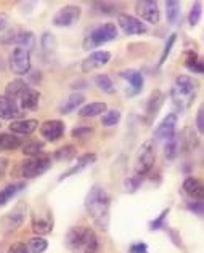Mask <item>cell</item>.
Masks as SVG:
<instances>
[{
    "label": "cell",
    "instance_id": "cell-1",
    "mask_svg": "<svg viewBox=\"0 0 204 253\" xmlns=\"http://www.w3.org/2000/svg\"><path fill=\"white\" fill-rule=\"evenodd\" d=\"M85 210L92 221L98 229L106 231L109 226V211H111V197L108 191L100 184L92 186L85 196Z\"/></svg>",
    "mask_w": 204,
    "mask_h": 253
},
{
    "label": "cell",
    "instance_id": "cell-2",
    "mask_svg": "<svg viewBox=\"0 0 204 253\" xmlns=\"http://www.w3.org/2000/svg\"><path fill=\"white\" fill-rule=\"evenodd\" d=\"M200 90L198 81L190 76H179L170 88V101L177 112H185L193 104Z\"/></svg>",
    "mask_w": 204,
    "mask_h": 253
},
{
    "label": "cell",
    "instance_id": "cell-3",
    "mask_svg": "<svg viewBox=\"0 0 204 253\" xmlns=\"http://www.w3.org/2000/svg\"><path fill=\"white\" fill-rule=\"evenodd\" d=\"M66 247L72 253H97L98 237L94 229L87 226H74L66 234Z\"/></svg>",
    "mask_w": 204,
    "mask_h": 253
},
{
    "label": "cell",
    "instance_id": "cell-4",
    "mask_svg": "<svg viewBox=\"0 0 204 253\" xmlns=\"http://www.w3.org/2000/svg\"><path fill=\"white\" fill-rule=\"evenodd\" d=\"M154 162H156L154 143L153 141H145L140 146V149H138L135 165H134V175L145 178L151 171V169L154 167Z\"/></svg>",
    "mask_w": 204,
    "mask_h": 253
},
{
    "label": "cell",
    "instance_id": "cell-5",
    "mask_svg": "<svg viewBox=\"0 0 204 253\" xmlns=\"http://www.w3.org/2000/svg\"><path fill=\"white\" fill-rule=\"evenodd\" d=\"M0 42L3 45H18L19 48H24L31 51L36 46V37L31 31H26L23 28H10L0 34Z\"/></svg>",
    "mask_w": 204,
    "mask_h": 253
},
{
    "label": "cell",
    "instance_id": "cell-6",
    "mask_svg": "<svg viewBox=\"0 0 204 253\" xmlns=\"http://www.w3.org/2000/svg\"><path fill=\"white\" fill-rule=\"evenodd\" d=\"M117 37V28L114 23H104L98 26L84 39V50H94L103 43H108Z\"/></svg>",
    "mask_w": 204,
    "mask_h": 253
},
{
    "label": "cell",
    "instance_id": "cell-7",
    "mask_svg": "<svg viewBox=\"0 0 204 253\" xmlns=\"http://www.w3.org/2000/svg\"><path fill=\"white\" fill-rule=\"evenodd\" d=\"M51 167V157L50 156H37V157H31V159H26V161L19 165V175L23 178H37L44 175L45 171Z\"/></svg>",
    "mask_w": 204,
    "mask_h": 253
},
{
    "label": "cell",
    "instance_id": "cell-8",
    "mask_svg": "<svg viewBox=\"0 0 204 253\" xmlns=\"http://www.w3.org/2000/svg\"><path fill=\"white\" fill-rule=\"evenodd\" d=\"M26 210H28V207L23 202H19L11 211H8L6 215L0 218V232L3 236H10L21 228L26 218Z\"/></svg>",
    "mask_w": 204,
    "mask_h": 253
},
{
    "label": "cell",
    "instance_id": "cell-9",
    "mask_svg": "<svg viewBox=\"0 0 204 253\" xmlns=\"http://www.w3.org/2000/svg\"><path fill=\"white\" fill-rule=\"evenodd\" d=\"M32 231L37 236H45L53 229V215L49 207H39L32 211Z\"/></svg>",
    "mask_w": 204,
    "mask_h": 253
},
{
    "label": "cell",
    "instance_id": "cell-10",
    "mask_svg": "<svg viewBox=\"0 0 204 253\" xmlns=\"http://www.w3.org/2000/svg\"><path fill=\"white\" fill-rule=\"evenodd\" d=\"M8 64L13 74H16V76L28 74L31 71V51L16 46V48L10 53Z\"/></svg>",
    "mask_w": 204,
    "mask_h": 253
},
{
    "label": "cell",
    "instance_id": "cell-11",
    "mask_svg": "<svg viewBox=\"0 0 204 253\" xmlns=\"http://www.w3.org/2000/svg\"><path fill=\"white\" fill-rule=\"evenodd\" d=\"M81 15H82L81 6H77V5L61 6L53 15V18H51V24L56 26V28H69V26H72L76 21H79Z\"/></svg>",
    "mask_w": 204,
    "mask_h": 253
},
{
    "label": "cell",
    "instance_id": "cell-12",
    "mask_svg": "<svg viewBox=\"0 0 204 253\" xmlns=\"http://www.w3.org/2000/svg\"><path fill=\"white\" fill-rule=\"evenodd\" d=\"M135 13L138 18L150 24H157L161 19L159 6L153 0H138V2H135Z\"/></svg>",
    "mask_w": 204,
    "mask_h": 253
},
{
    "label": "cell",
    "instance_id": "cell-13",
    "mask_svg": "<svg viewBox=\"0 0 204 253\" xmlns=\"http://www.w3.org/2000/svg\"><path fill=\"white\" fill-rule=\"evenodd\" d=\"M117 24L124 31V34L127 36H142L147 34L148 28L142 19H138L135 16H130L127 13H119L117 15Z\"/></svg>",
    "mask_w": 204,
    "mask_h": 253
},
{
    "label": "cell",
    "instance_id": "cell-14",
    "mask_svg": "<svg viewBox=\"0 0 204 253\" xmlns=\"http://www.w3.org/2000/svg\"><path fill=\"white\" fill-rule=\"evenodd\" d=\"M111 59V53L108 50H97V51H92L90 55L82 59V64H81V69L82 72H92L95 69H100L103 66H106Z\"/></svg>",
    "mask_w": 204,
    "mask_h": 253
},
{
    "label": "cell",
    "instance_id": "cell-15",
    "mask_svg": "<svg viewBox=\"0 0 204 253\" xmlns=\"http://www.w3.org/2000/svg\"><path fill=\"white\" fill-rule=\"evenodd\" d=\"M41 135L45 141L55 143L64 135V122L60 119H51V121H45L41 125Z\"/></svg>",
    "mask_w": 204,
    "mask_h": 253
},
{
    "label": "cell",
    "instance_id": "cell-16",
    "mask_svg": "<svg viewBox=\"0 0 204 253\" xmlns=\"http://www.w3.org/2000/svg\"><path fill=\"white\" fill-rule=\"evenodd\" d=\"M177 135V114L170 112L166 117L162 119L161 124L156 126L154 130V138L157 139H170Z\"/></svg>",
    "mask_w": 204,
    "mask_h": 253
},
{
    "label": "cell",
    "instance_id": "cell-17",
    "mask_svg": "<svg viewBox=\"0 0 204 253\" xmlns=\"http://www.w3.org/2000/svg\"><path fill=\"white\" fill-rule=\"evenodd\" d=\"M97 162V154L95 152H85V154L79 156L77 157V162L72 165V167L69 170H66L63 173V175H60V178H58V181H63V179L66 178H71L77 175V173H81L82 170H85L87 167H90V165H94Z\"/></svg>",
    "mask_w": 204,
    "mask_h": 253
},
{
    "label": "cell",
    "instance_id": "cell-18",
    "mask_svg": "<svg viewBox=\"0 0 204 253\" xmlns=\"http://www.w3.org/2000/svg\"><path fill=\"white\" fill-rule=\"evenodd\" d=\"M39 103H41V93H39L36 88H26L23 91V95L19 96L18 99V106H19V109H21L23 112L26 111H36L37 109V106Z\"/></svg>",
    "mask_w": 204,
    "mask_h": 253
},
{
    "label": "cell",
    "instance_id": "cell-19",
    "mask_svg": "<svg viewBox=\"0 0 204 253\" xmlns=\"http://www.w3.org/2000/svg\"><path fill=\"white\" fill-rule=\"evenodd\" d=\"M23 116V111L19 109L16 103H13L5 95L0 96V119H6V121H18Z\"/></svg>",
    "mask_w": 204,
    "mask_h": 253
},
{
    "label": "cell",
    "instance_id": "cell-20",
    "mask_svg": "<svg viewBox=\"0 0 204 253\" xmlns=\"http://www.w3.org/2000/svg\"><path fill=\"white\" fill-rule=\"evenodd\" d=\"M121 79H124L129 86H130V91L127 93L129 96L132 95H137V93H140L142 88H143V77L142 74L138 72L137 69H126V71H121Z\"/></svg>",
    "mask_w": 204,
    "mask_h": 253
},
{
    "label": "cell",
    "instance_id": "cell-21",
    "mask_svg": "<svg viewBox=\"0 0 204 253\" xmlns=\"http://www.w3.org/2000/svg\"><path fill=\"white\" fill-rule=\"evenodd\" d=\"M179 135V143H180V152L185 151V152H190V151H195L198 148L200 144V138H198V133L192 128H183L180 133H177Z\"/></svg>",
    "mask_w": 204,
    "mask_h": 253
},
{
    "label": "cell",
    "instance_id": "cell-22",
    "mask_svg": "<svg viewBox=\"0 0 204 253\" xmlns=\"http://www.w3.org/2000/svg\"><path fill=\"white\" fill-rule=\"evenodd\" d=\"M183 191L190 199H195V201H204V183L198 178L190 176L183 181Z\"/></svg>",
    "mask_w": 204,
    "mask_h": 253
},
{
    "label": "cell",
    "instance_id": "cell-23",
    "mask_svg": "<svg viewBox=\"0 0 204 253\" xmlns=\"http://www.w3.org/2000/svg\"><path fill=\"white\" fill-rule=\"evenodd\" d=\"M39 126L36 119H18L10 124V131L13 135H32Z\"/></svg>",
    "mask_w": 204,
    "mask_h": 253
},
{
    "label": "cell",
    "instance_id": "cell-24",
    "mask_svg": "<svg viewBox=\"0 0 204 253\" xmlns=\"http://www.w3.org/2000/svg\"><path fill=\"white\" fill-rule=\"evenodd\" d=\"M26 183L24 181H18V183H11L6 184L5 188L0 189V207H5L13 197H16L19 192L24 191Z\"/></svg>",
    "mask_w": 204,
    "mask_h": 253
},
{
    "label": "cell",
    "instance_id": "cell-25",
    "mask_svg": "<svg viewBox=\"0 0 204 253\" xmlns=\"http://www.w3.org/2000/svg\"><path fill=\"white\" fill-rule=\"evenodd\" d=\"M164 101H166V95H164L161 90H154L150 95V98H148V103H147V116L150 119L156 117L157 112H159V109L162 108Z\"/></svg>",
    "mask_w": 204,
    "mask_h": 253
},
{
    "label": "cell",
    "instance_id": "cell-26",
    "mask_svg": "<svg viewBox=\"0 0 204 253\" xmlns=\"http://www.w3.org/2000/svg\"><path fill=\"white\" fill-rule=\"evenodd\" d=\"M108 111V106L106 103L103 101H95V103H89L82 106L81 109H79V117L82 119H92V117H97V116H103L104 112Z\"/></svg>",
    "mask_w": 204,
    "mask_h": 253
},
{
    "label": "cell",
    "instance_id": "cell-27",
    "mask_svg": "<svg viewBox=\"0 0 204 253\" xmlns=\"http://www.w3.org/2000/svg\"><path fill=\"white\" fill-rule=\"evenodd\" d=\"M84 101H85V98H84L82 93H72V95H69L60 104L58 111H60V114H71L72 111L81 109V106L84 104Z\"/></svg>",
    "mask_w": 204,
    "mask_h": 253
},
{
    "label": "cell",
    "instance_id": "cell-28",
    "mask_svg": "<svg viewBox=\"0 0 204 253\" xmlns=\"http://www.w3.org/2000/svg\"><path fill=\"white\" fill-rule=\"evenodd\" d=\"M26 88H29L28 84H26L23 79H15V81H11L8 85H6V88H5V96L11 99L13 103H16L18 104V99L19 96L23 95V91Z\"/></svg>",
    "mask_w": 204,
    "mask_h": 253
},
{
    "label": "cell",
    "instance_id": "cell-29",
    "mask_svg": "<svg viewBox=\"0 0 204 253\" xmlns=\"http://www.w3.org/2000/svg\"><path fill=\"white\" fill-rule=\"evenodd\" d=\"M185 68L195 74H204V58L195 51H185Z\"/></svg>",
    "mask_w": 204,
    "mask_h": 253
},
{
    "label": "cell",
    "instance_id": "cell-30",
    "mask_svg": "<svg viewBox=\"0 0 204 253\" xmlns=\"http://www.w3.org/2000/svg\"><path fill=\"white\" fill-rule=\"evenodd\" d=\"M21 146L23 141L19 136L10 135V133H0V151H15Z\"/></svg>",
    "mask_w": 204,
    "mask_h": 253
},
{
    "label": "cell",
    "instance_id": "cell-31",
    "mask_svg": "<svg viewBox=\"0 0 204 253\" xmlns=\"http://www.w3.org/2000/svg\"><path fill=\"white\" fill-rule=\"evenodd\" d=\"M94 82L97 85V88L100 91H103V93H106V95H114V93H116V85H114L113 81H111V77L108 74L95 76Z\"/></svg>",
    "mask_w": 204,
    "mask_h": 253
},
{
    "label": "cell",
    "instance_id": "cell-32",
    "mask_svg": "<svg viewBox=\"0 0 204 253\" xmlns=\"http://www.w3.org/2000/svg\"><path fill=\"white\" fill-rule=\"evenodd\" d=\"M21 148H23L21 151L24 156L37 157V156H42V152H44V141H41V139H29V141L23 143Z\"/></svg>",
    "mask_w": 204,
    "mask_h": 253
},
{
    "label": "cell",
    "instance_id": "cell-33",
    "mask_svg": "<svg viewBox=\"0 0 204 253\" xmlns=\"http://www.w3.org/2000/svg\"><path fill=\"white\" fill-rule=\"evenodd\" d=\"M77 156V148L76 146H72V144H66V146H63V148L60 149H56L55 151V154H53V159L56 162H69L72 161Z\"/></svg>",
    "mask_w": 204,
    "mask_h": 253
},
{
    "label": "cell",
    "instance_id": "cell-34",
    "mask_svg": "<svg viewBox=\"0 0 204 253\" xmlns=\"http://www.w3.org/2000/svg\"><path fill=\"white\" fill-rule=\"evenodd\" d=\"M180 11H182L180 2H177V0H169V2H166V16L170 24H175L179 21Z\"/></svg>",
    "mask_w": 204,
    "mask_h": 253
},
{
    "label": "cell",
    "instance_id": "cell-35",
    "mask_svg": "<svg viewBox=\"0 0 204 253\" xmlns=\"http://www.w3.org/2000/svg\"><path fill=\"white\" fill-rule=\"evenodd\" d=\"M164 154L169 159V161H174V159L180 154V143H179V135H175L174 138H170L166 141V148H164Z\"/></svg>",
    "mask_w": 204,
    "mask_h": 253
},
{
    "label": "cell",
    "instance_id": "cell-36",
    "mask_svg": "<svg viewBox=\"0 0 204 253\" xmlns=\"http://www.w3.org/2000/svg\"><path fill=\"white\" fill-rule=\"evenodd\" d=\"M41 46L45 53H53L58 46L56 37L51 34V32H44V36L41 37Z\"/></svg>",
    "mask_w": 204,
    "mask_h": 253
},
{
    "label": "cell",
    "instance_id": "cell-37",
    "mask_svg": "<svg viewBox=\"0 0 204 253\" xmlns=\"http://www.w3.org/2000/svg\"><path fill=\"white\" fill-rule=\"evenodd\" d=\"M121 122V111L119 109H108L102 116V124L104 126H116Z\"/></svg>",
    "mask_w": 204,
    "mask_h": 253
},
{
    "label": "cell",
    "instance_id": "cell-38",
    "mask_svg": "<svg viewBox=\"0 0 204 253\" xmlns=\"http://www.w3.org/2000/svg\"><path fill=\"white\" fill-rule=\"evenodd\" d=\"M28 249H29L31 253H44L45 250L49 249V242L45 241L44 237L36 236V237H32L31 241H29Z\"/></svg>",
    "mask_w": 204,
    "mask_h": 253
},
{
    "label": "cell",
    "instance_id": "cell-39",
    "mask_svg": "<svg viewBox=\"0 0 204 253\" xmlns=\"http://www.w3.org/2000/svg\"><path fill=\"white\" fill-rule=\"evenodd\" d=\"M201 15H203V5H201V2H195L192 10H190V15H188V24L192 26V28L198 26Z\"/></svg>",
    "mask_w": 204,
    "mask_h": 253
},
{
    "label": "cell",
    "instance_id": "cell-40",
    "mask_svg": "<svg viewBox=\"0 0 204 253\" xmlns=\"http://www.w3.org/2000/svg\"><path fill=\"white\" fill-rule=\"evenodd\" d=\"M175 42H177V34H170L169 39H167V42H166V45H164V50H162V53H161L159 66H162L164 63L167 61V58H169V55H170V51H172V46L175 45Z\"/></svg>",
    "mask_w": 204,
    "mask_h": 253
},
{
    "label": "cell",
    "instance_id": "cell-41",
    "mask_svg": "<svg viewBox=\"0 0 204 253\" xmlns=\"http://www.w3.org/2000/svg\"><path fill=\"white\" fill-rule=\"evenodd\" d=\"M92 133H94V128H92V126H76V128H72L71 136L72 138H87L92 135Z\"/></svg>",
    "mask_w": 204,
    "mask_h": 253
},
{
    "label": "cell",
    "instance_id": "cell-42",
    "mask_svg": "<svg viewBox=\"0 0 204 253\" xmlns=\"http://www.w3.org/2000/svg\"><path fill=\"white\" fill-rule=\"evenodd\" d=\"M142 181H143V178L137 176V175H132L130 178L126 179V189H127L129 192H135V191L142 186Z\"/></svg>",
    "mask_w": 204,
    "mask_h": 253
},
{
    "label": "cell",
    "instance_id": "cell-43",
    "mask_svg": "<svg viewBox=\"0 0 204 253\" xmlns=\"http://www.w3.org/2000/svg\"><path fill=\"white\" fill-rule=\"evenodd\" d=\"M185 207L190 211L196 213V215H204V201H190L187 202Z\"/></svg>",
    "mask_w": 204,
    "mask_h": 253
},
{
    "label": "cell",
    "instance_id": "cell-44",
    "mask_svg": "<svg viewBox=\"0 0 204 253\" xmlns=\"http://www.w3.org/2000/svg\"><path fill=\"white\" fill-rule=\"evenodd\" d=\"M167 215H169V209H164L161 211V215L157 216V218H154L153 221L150 223V229H159V228H162V226H164V219L167 218Z\"/></svg>",
    "mask_w": 204,
    "mask_h": 253
},
{
    "label": "cell",
    "instance_id": "cell-45",
    "mask_svg": "<svg viewBox=\"0 0 204 253\" xmlns=\"http://www.w3.org/2000/svg\"><path fill=\"white\" fill-rule=\"evenodd\" d=\"M6 253H31L29 249H28V245L23 244V242H15V244H11L10 247H8V252Z\"/></svg>",
    "mask_w": 204,
    "mask_h": 253
},
{
    "label": "cell",
    "instance_id": "cell-46",
    "mask_svg": "<svg viewBox=\"0 0 204 253\" xmlns=\"http://www.w3.org/2000/svg\"><path fill=\"white\" fill-rule=\"evenodd\" d=\"M196 128H198L200 133L204 135V104L200 106L198 114H196Z\"/></svg>",
    "mask_w": 204,
    "mask_h": 253
},
{
    "label": "cell",
    "instance_id": "cell-47",
    "mask_svg": "<svg viewBox=\"0 0 204 253\" xmlns=\"http://www.w3.org/2000/svg\"><path fill=\"white\" fill-rule=\"evenodd\" d=\"M129 253H148V245L145 242H137L129 247Z\"/></svg>",
    "mask_w": 204,
    "mask_h": 253
},
{
    "label": "cell",
    "instance_id": "cell-48",
    "mask_svg": "<svg viewBox=\"0 0 204 253\" xmlns=\"http://www.w3.org/2000/svg\"><path fill=\"white\" fill-rule=\"evenodd\" d=\"M95 6H102V8H98L102 13H114V5L113 3H106V2H97L94 3Z\"/></svg>",
    "mask_w": 204,
    "mask_h": 253
},
{
    "label": "cell",
    "instance_id": "cell-49",
    "mask_svg": "<svg viewBox=\"0 0 204 253\" xmlns=\"http://www.w3.org/2000/svg\"><path fill=\"white\" fill-rule=\"evenodd\" d=\"M8 165H10V161L6 157H0V179L5 176L6 170H8Z\"/></svg>",
    "mask_w": 204,
    "mask_h": 253
},
{
    "label": "cell",
    "instance_id": "cell-50",
    "mask_svg": "<svg viewBox=\"0 0 204 253\" xmlns=\"http://www.w3.org/2000/svg\"><path fill=\"white\" fill-rule=\"evenodd\" d=\"M8 21H10V16L6 15V13L0 11V32H3L6 29V26H8Z\"/></svg>",
    "mask_w": 204,
    "mask_h": 253
}]
</instances>
